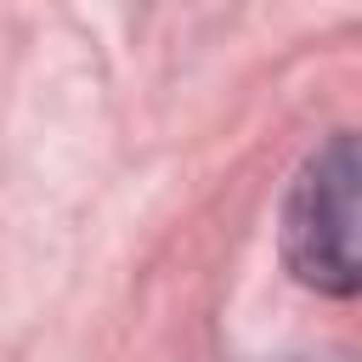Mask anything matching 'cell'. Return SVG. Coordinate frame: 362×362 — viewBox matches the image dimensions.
Returning <instances> with one entry per match:
<instances>
[{
  "instance_id": "obj_1",
  "label": "cell",
  "mask_w": 362,
  "mask_h": 362,
  "mask_svg": "<svg viewBox=\"0 0 362 362\" xmlns=\"http://www.w3.org/2000/svg\"><path fill=\"white\" fill-rule=\"evenodd\" d=\"M283 266L317 294H362V136H328L283 198Z\"/></svg>"
}]
</instances>
